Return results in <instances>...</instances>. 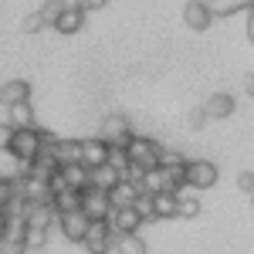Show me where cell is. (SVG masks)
Wrapping results in <instances>:
<instances>
[{
	"mask_svg": "<svg viewBox=\"0 0 254 254\" xmlns=\"http://www.w3.org/2000/svg\"><path fill=\"white\" fill-rule=\"evenodd\" d=\"M237 187H241L244 193H254V173H251V170H244V173H237Z\"/></svg>",
	"mask_w": 254,
	"mask_h": 254,
	"instance_id": "cell-32",
	"label": "cell"
},
{
	"mask_svg": "<svg viewBox=\"0 0 254 254\" xmlns=\"http://www.w3.org/2000/svg\"><path fill=\"white\" fill-rule=\"evenodd\" d=\"M81 163L88 166V170H95L102 163H109V142L102 136L95 139H81Z\"/></svg>",
	"mask_w": 254,
	"mask_h": 254,
	"instance_id": "cell-11",
	"label": "cell"
},
{
	"mask_svg": "<svg viewBox=\"0 0 254 254\" xmlns=\"http://www.w3.org/2000/svg\"><path fill=\"white\" fill-rule=\"evenodd\" d=\"M55 159H58V166L81 163V139H58V146H55Z\"/></svg>",
	"mask_w": 254,
	"mask_h": 254,
	"instance_id": "cell-18",
	"label": "cell"
},
{
	"mask_svg": "<svg viewBox=\"0 0 254 254\" xmlns=\"http://www.w3.org/2000/svg\"><path fill=\"white\" fill-rule=\"evenodd\" d=\"M44 244H48V227H27L24 231V248L27 251H38Z\"/></svg>",
	"mask_w": 254,
	"mask_h": 254,
	"instance_id": "cell-25",
	"label": "cell"
},
{
	"mask_svg": "<svg viewBox=\"0 0 254 254\" xmlns=\"http://www.w3.org/2000/svg\"><path fill=\"white\" fill-rule=\"evenodd\" d=\"M109 224H112L116 234H129V231H139V227H142V217H139V210L129 203V207H112Z\"/></svg>",
	"mask_w": 254,
	"mask_h": 254,
	"instance_id": "cell-9",
	"label": "cell"
},
{
	"mask_svg": "<svg viewBox=\"0 0 254 254\" xmlns=\"http://www.w3.org/2000/svg\"><path fill=\"white\" fill-rule=\"evenodd\" d=\"M248 38H251V44H254V3L248 7Z\"/></svg>",
	"mask_w": 254,
	"mask_h": 254,
	"instance_id": "cell-35",
	"label": "cell"
},
{
	"mask_svg": "<svg viewBox=\"0 0 254 254\" xmlns=\"http://www.w3.org/2000/svg\"><path fill=\"white\" fill-rule=\"evenodd\" d=\"M176 200H180V193H173V190H159V193H153L156 220H173L176 217Z\"/></svg>",
	"mask_w": 254,
	"mask_h": 254,
	"instance_id": "cell-19",
	"label": "cell"
},
{
	"mask_svg": "<svg viewBox=\"0 0 254 254\" xmlns=\"http://www.w3.org/2000/svg\"><path fill=\"white\" fill-rule=\"evenodd\" d=\"M183 20H187V27H193V31H207L210 20H214V10L207 7V0H187Z\"/></svg>",
	"mask_w": 254,
	"mask_h": 254,
	"instance_id": "cell-10",
	"label": "cell"
},
{
	"mask_svg": "<svg viewBox=\"0 0 254 254\" xmlns=\"http://www.w3.org/2000/svg\"><path fill=\"white\" fill-rule=\"evenodd\" d=\"M10 139H14V126L10 122H0V149H7Z\"/></svg>",
	"mask_w": 254,
	"mask_h": 254,
	"instance_id": "cell-33",
	"label": "cell"
},
{
	"mask_svg": "<svg viewBox=\"0 0 254 254\" xmlns=\"http://www.w3.org/2000/svg\"><path fill=\"white\" fill-rule=\"evenodd\" d=\"M41 27H48V24H44V17H41V10L27 14V17H24V24H20V31H24V34H38Z\"/></svg>",
	"mask_w": 254,
	"mask_h": 254,
	"instance_id": "cell-29",
	"label": "cell"
},
{
	"mask_svg": "<svg viewBox=\"0 0 254 254\" xmlns=\"http://www.w3.org/2000/svg\"><path fill=\"white\" fill-rule=\"evenodd\" d=\"M7 112H10V119H7V122H10L14 129H27V126H34V105H31V98L7 105Z\"/></svg>",
	"mask_w": 254,
	"mask_h": 254,
	"instance_id": "cell-17",
	"label": "cell"
},
{
	"mask_svg": "<svg viewBox=\"0 0 254 254\" xmlns=\"http://www.w3.org/2000/svg\"><path fill=\"white\" fill-rule=\"evenodd\" d=\"M183 176H187V187L210 190L217 183V166L207 163V159H187V163H183Z\"/></svg>",
	"mask_w": 254,
	"mask_h": 254,
	"instance_id": "cell-4",
	"label": "cell"
},
{
	"mask_svg": "<svg viewBox=\"0 0 254 254\" xmlns=\"http://www.w3.org/2000/svg\"><path fill=\"white\" fill-rule=\"evenodd\" d=\"M116 251L119 254H146V241L129 231V234H116Z\"/></svg>",
	"mask_w": 254,
	"mask_h": 254,
	"instance_id": "cell-23",
	"label": "cell"
},
{
	"mask_svg": "<svg viewBox=\"0 0 254 254\" xmlns=\"http://www.w3.org/2000/svg\"><path fill=\"white\" fill-rule=\"evenodd\" d=\"M176 217H200V203L193 196H180L176 200Z\"/></svg>",
	"mask_w": 254,
	"mask_h": 254,
	"instance_id": "cell-27",
	"label": "cell"
},
{
	"mask_svg": "<svg viewBox=\"0 0 254 254\" xmlns=\"http://www.w3.org/2000/svg\"><path fill=\"white\" fill-rule=\"evenodd\" d=\"M98 136L105 139V142L126 146L129 136H132V126H129V119H126V116H105V119H102V126H98Z\"/></svg>",
	"mask_w": 254,
	"mask_h": 254,
	"instance_id": "cell-6",
	"label": "cell"
},
{
	"mask_svg": "<svg viewBox=\"0 0 254 254\" xmlns=\"http://www.w3.org/2000/svg\"><path fill=\"white\" fill-rule=\"evenodd\" d=\"M51 207H55V214L81 210V190H71V187H64V190H58V193H51Z\"/></svg>",
	"mask_w": 254,
	"mask_h": 254,
	"instance_id": "cell-16",
	"label": "cell"
},
{
	"mask_svg": "<svg viewBox=\"0 0 254 254\" xmlns=\"http://www.w3.org/2000/svg\"><path fill=\"white\" fill-rule=\"evenodd\" d=\"M234 109H237V102L227 92H217V95L207 98V105H203V112H207V119H227V116H234Z\"/></svg>",
	"mask_w": 254,
	"mask_h": 254,
	"instance_id": "cell-14",
	"label": "cell"
},
{
	"mask_svg": "<svg viewBox=\"0 0 254 254\" xmlns=\"http://www.w3.org/2000/svg\"><path fill=\"white\" fill-rule=\"evenodd\" d=\"M126 153H129V163H136V166H142V170H153V166H159V153H163V146H159L156 139L129 136Z\"/></svg>",
	"mask_w": 254,
	"mask_h": 254,
	"instance_id": "cell-1",
	"label": "cell"
},
{
	"mask_svg": "<svg viewBox=\"0 0 254 254\" xmlns=\"http://www.w3.org/2000/svg\"><path fill=\"white\" fill-rule=\"evenodd\" d=\"M251 95H254V88H251Z\"/></svg>",
	"mask_w": 254,
	"mask_h": 254,
	"instance_id": "cell-38",
	"label": "cell"
},
{
	"mask_svg": "<svg viewBox=\"0 0 254 254\" xmlns=\"http://www.w3.org/2000/svg\"><path fill=\"white\" fill-rule=\"evenodd\" d=\"M88 217H85V210H68V214H58V227L61 234L68 237V241H75V244H81L85 241V234H88Z\"/></svg>",
	"mask_w": 254,
	"mask_h": 254,
	"instance_id": "cell-7",
	"label": "cell"
},
{
	"mask_svg": "<svg viewBox=\"0 0 254 254\" xmlns=\"http://www.w3.org/2000/svg\"><path fill=\"white\" fill-rule=\"evenodd\" d=\"M61 10H64V3H61V0H48V3L41 7V17H44V24H51V27H55V20L61 17Z\"/></svg>",
	"mask_w": 254,
	"mask_h": 254,
	"instance_id": "cell-28",
	"label": "cell"
},
{
	"mask_svg": "<svg viewBox=\"0 0 254 254\" xmlns=\"http://www.w3.org/2000/svg\"><path fill=\"white\" fill-rule=\"evenodd\" d=\"M203 122H207V112H203V109H193V112H190V126H193V129H200Z\"/></svg>",
	"mask_w": 254,
	"mask_h": 254,
	"instance_id": "cell-34",
	"label": "cell"
},
{
	"mask_svg": "<svg viewBox=\"0 0 254 254\" xmlns=\"http://www.w3.org/2000/svg\"><path fill=\"white\" fill-rule=\"evenodd\" d=\"M109 166H116L119 173L126 176V170H129V153H126V146H116V142H109Z\"/></svg>",
	"mask_w": 254,
	"mask_h": 254,
	"instance_id": "cell-26",
	"label": "cell"
},
{
	"mask_svg": "<svg viewBox=\"0 0 254 254\" xmlns=\"http://www.w3.org/2000/svg\"><path fill=\"white\" fill-rule=\"evenodd\" d=\"M132 207L139 210L142 224H146V220H156V203H153V193H149V190H139L136 200H132Z\"/></svg>",
	"mask_w": 254,
	"mask_h": 254,
	"instance_id": "cell-24",
	"label": "cell"
},
{
	"mask_svg": "<svg viewBox=\"0 0 254 254\" xmlns=\"http://www.w3.org/2000/svg\"><path fill=\"white\" fill-rule=\"evenodd\" d=\"M85 17H88V14L78 10V7H64L61 17L55 20V31H58V34H78L81 27H85Z\"/></svg>",
	"mask_w": 254,
	"mask_h": 254,
	"instance_id": "cell-13",
	"label": "cell"
},
{
	"mask_svg": "<svg viewBox=\"0 0 254 254\" xmlns=\"http://www.w3.org/2000/svg\"><path fill=\"white\" fill-rule=\"evenodd\" d=\"M254 0H207V7L214 10V17H231V14H241L248 10Z\"/></svg>",
	"mask_w": 254,
	"mask_h": 254,
	"instance_id": "cell-22",
	"label": "cell"
},
{
	"mask_svg": "<svg viewBox=\"0 0 254 254\" xmlns=\"http://www.w3.org/2000/svg\"><path fill=\"white\" fill-rule=\"evenodd\" d=\"M81 244L88 248V254H109L116 248V231H112V224H109V220H92Z\"/></svg>",
	"mask_w": 254,
	"mask_h": 254,
	"instance_id": "cell-3",
	"label": "cell"
},
{
	"mask_svg": "<svg viewBox=\"0 0 254 254\" xmlns=\"http://www.w3.org/2000/svg\"><path fill=\"white\" fill-rule=\"evenodd\" d=\"M105 193H109V200H112V207H129V203L136 200L139 187L132 183V180H126V176H122V180H119L116 187H109Z\"/></svg>",
	"mask_w": 254,
	"mask_h": 254,
	"instance_id": "cell-15",
	"label": "cell"
},
{
	"mask_svg": "<svg viewBox=\"0 0 254 254\" xmlns=\"http://www.w3.org/2000/svg\"><path fill=\"white\" fill-rule=\"evenodd\" d=\"M81 210L88 220H109L112 214V200L105 190H98V187H85L81 190Z\"/></svg>",
	"mask_w": 254,
	"mask_h": 254,
	"instance_id": "cell-5",
	"label": "cell"
},
{
	"mask_svg": "<svg viewBox=\"0 0 254 254\" xmlns=\"http://www.w3.org/2000/svg\"><path fill=\"white\" fill-rule=\"evenodd\" d=\"M41 139H44V129L38 126H27V129H14V139H10V156L14 159H34L41 149Z\"/></svg>",
	"mask_w": 254,
	"mask_h": 254,
	"instance_id": "cell-2",
	"label": "cell"
},
{
	"mask_svg": "<svg viewBox=\"0 0 254 254\" xmlns=\"http://www.w3.org/2000/svg\"><path fill=\"white\" fill-rule=\"evenodd\" d=\"M58 220L51 200H27V214H24V224L27 227H51Z\"/></svg>",
	"mask_w": 254,
	"mask_h": 254,
	"instance_id": "cell-8",
	"label": "cell"
},
{
	"mask_svg": "<svg viewBox=\"0 0 254 254\" xmlns=\"http://www.w3.org/2000/svg\"><path fill=\"white\" fill-rule=\"evenodd\" d=\"M251 207H254V193H251Z\"/></svg>",
	"mask_w": 254,
	"mask_h": 254,
	"instance_id": "cell-37",
	"label": "cell"
},
{
	"mask_svg": "<svg viewBox=\"0 0 254 254\" xmlns=\"http://www.w3.org/2000/svg\"><path fill=\"white\" fill-rule=\"evenodd\" d=\"M3 227H7V210L0 207V234H3Z\"/></svg>",
	"mask_w": 254,
	"mask_h": 254,
	"instance_id": "cell-36",
	"label": "cell"
},
{
	"mask_svg": "<svg viewBox=\"0 0 254 254\" xmlns=\"http://www.w3.org/2000/svg\"><path fill=\"white\" fill-rule=\"evenodd\" d=\"M183 163H187V159L180 156V153H166V149L159 153V166H183Z\"/></svg>",
	"mask_w": 254,
	"mask_h": 254,
	"instance_id": "cell-31",
	"label": "cell"
},
{
	"mask_svg": "<svg viewBox=\"0 0 254 254\" xmlns=\"http://www.w3.org/2000/svg\"><path fill=\"white\" fill-rule=\"evenodd\" d=\"M58 170H61V176H64V187H71V190L92 187V173H88L85 163H68V166H58Z\"/></svg>",
	"mask_w": 254,
	"mask_h": 254,
	"instance_id": "cell-12",
	"label": "cell"
},
{
	"mask_svg": "<svg viewBox=\"0 0 254 254\" xmlns=\"http://www.w3.org/2000/svg\"><path fill=\"white\" fill-rule=\"evenodd\" d=\"M20 187H17V180H3V176H0V207H3V203H10V196L17 193Z\"/></svg>",
	"mask_w": 254,
	"mask_h": 254,
	"instance_id": "cell-30",
	"label": "cell"
},
{
	"mask_svg": "<svg viewBox=\"0 0 254 254\" xmlns=\"http://www.w3.org/2000/svg\"><path fill=\"white\" fill-rule=\"evenodd\" d=\"M24 98H31V85L27 81H7L3 88H0V105H14V102H24Z\"/></svg>",
	"mask_w": 254,
	"mask_h": 254,
	"instance_id": "cell-20",
	"label": "cell"
},
{
	"mask_svg": "<svg viewBox=\"0 0 254 254\" xmlns=\"http://www.w3.org/2000/svg\"><path fill=\"white\" fill-rule=\"evenodd\" d=\"M88 173H92V187H98V190H109V187H116L119 180H122V173H119L116 166H109V163H102V166L88 170Z\"/></svg>",
	"mask_w": 254,
	"mask_h": 254,
	"instance_id": "cell-21",
	"label": "cell"
}]
</instances>
